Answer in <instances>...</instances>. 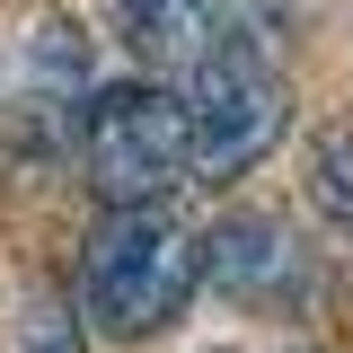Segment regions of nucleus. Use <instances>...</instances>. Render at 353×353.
<instances>
[{
  "instance_id": "nucleus-8",
  "label": "nucleus",
  "mask_w": 353,
  "mask_h": 353,
  "mask_svg": "<svg viewBox=\"0 0 353 353\" xmlns=\"http://www.w3.org/2000/svg\"><path fill=\"white\" fill-rule=\"evenodd\" d=\"M0 353H88V327H80V309H62V301H27L18 336Z\"/></svg>"
},
{
  "instance_id": "nucleus-3",
  "label": "nucleus",
  "mask_w": 353,
  "mask_h": 353,
  "mask_svg": "<svg viewBox=\"0 0 353 353\" xmlns=\"http://www.w3.org/2000/svg\"><path fill=\"white\" fill-rule=\"evenodd\" d=\"M176 97H185V124H194V185L248 176L265 150L292 132V88H283V71H274L265 36L221 44L203 71L176 80Z\"/></svg>"
},
{
  "instance_id": "nucleus-4",
  "label": "nucleus",
  "mask_w": 353,
  "mask_h": 353,
  "mask_svg": "<svg viewBox=\"0 0 353 353\" xmlns=\"http://www.w3.org/2000/svg\"><path fill=\"white\" fill-rule=\"evenodd\" d=\"M88 106V36L62 9H27L0 27V124L27 141H71Z\"/></svg>"
},
{
  "instance_id": "nucleus-9",
  "label": "nucleus",
  "mask_w": 353,
  "mask_h": 353,
  "mask_svg": "<svg viewBox=\"0 0 353 353\" xmlns=\"http://www.w3.org/2000/svg\"><path fill=\"white\" fill-rule=\"evenodd\" d=\"M292 353H318V345H292Z\"/></svg>"
},
{
  "instance_id": "nucleus-6",
  "label": "nucleus",
  "mask_w": 353,
  "mask_h": 353,
  "mask_svg": "<svg viewBox=\"0 0 353 353\" xmlns=\"http://www.w3.org/2000/svg\"><path fill=\"white\" fill-rule=\"evenodd\" d=\"M115 27H124V44H132L168 88L185 80V71H203L221 44L265 36L239 0H115Z\"/></svg>"
},
{
  "instance_id": "nucleus-2",
  "label": "nucleus",
  "mask_w": 353,
  "mask_h": 353,
  "mask_svg": "<svg viewBox=\"0 0 353 353\" xmlns=\"http://www.w3.org/2000/svg\"><path fill=\"white\" fill-rule=\"evenodd\" d=\"M71 159L80 185L106 212L132 203H176L194 185V124H185V97L168 80H124V88H88L80 132H71Z\"/></svg>"
},
{
  "instance_id": "nucleus-5",
  "label": "nucleus",
  "mask_w": 353,
  "mask_h": 353,
  "mask_svg": "<svg viewBox=\"0 0 353 353\" xmlns=\"http://www.w3.org/2000/svg\"><path fill=\"white\" fill-rule=\"evenodd\" d=\"M203 283L239 309H309L318 292V256L301 248V230L274 212H230L203 230Z\"/></svg>"
},
{
  "instance_id": "nucleus-1",
  "label": "nucleus",
  "mask_w": 353,
  "mask_h": 353,
  "mask_svg": "<svg viewBox=\"0 0 353 353\" xmlns=\"http://www.w3.org/2000/svg\"><path fill=\"white\" fill-rule=\"evenodd\" d=\"M194 292H203V239H194L168 203H132V212H106L88 230L71 309H80L88 336L141 345V336L176 327Z\"/></svg>"
},
{
  "instance_id": "nucleus-7",
  "label": "nucleus",
  "mask_w": 353,
  "mask_h": 353,
  "mask_svg": "<svg viewBox=\"0 0 353 353\" xmlns=\"http://www.w3.org/2000/svg\"><path fill=\"white\" fill-rule=\"evenodd\" d=\"M309 203L336 230H353V124L318 132V150H309Z\"/></svg>"
}]
</instances>
